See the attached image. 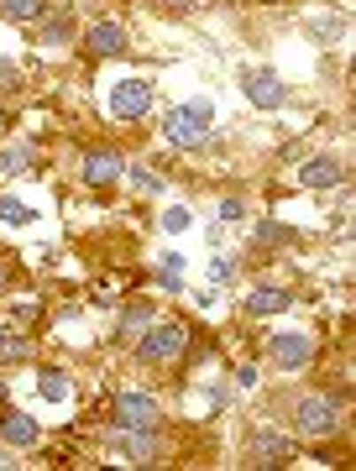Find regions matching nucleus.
Wrapping results in <instances>:
<instances>
[{
	"mask_svg": "<svg viewBox=\"0 0 356 471\" xmlns=\"http://www.w3.org/2000/svg\"><path fill=\"white\" fill-rule=\"evenodd\" d=\"M120 174H126V163H120L116 152H89V158H84V183H95V189L116 183Z\"/></svg>",
	"mask_w": 356,
	"mask_h": 471,
	"instance_id": "nucleus-13",
	"label": "nucleus"
},
{
	"mask_svg": "<svg viewBox=\"0 0 356 471\" xmlns=\"http://www.w3.org/2000/svg\"><path fill=\"white\" fill-rule=\"evenodd\" d=\"M246 456H252V467H289V461H294V445L278 440V435H257Z\"/></svg>",
	"mask_w": 356,
	"mask_h": 471,
	"instance_id": "nucleus-10",
	"label": "nucleus"
},
{
	"mask_svg": "<svg viewBox=\"0 0 356 471\" xmlns=\"http://www.w3.org/2000/svg\"><path fill=\"white\" fill-rule=\"evenodd\" d=\"M309 356H314V341H309V336H298V330H278V336H273V361H278L283 372L309 367Z\"/></svg>",
	"mask_w": 356,
	"mask_h": 471,
	"instance_id": "nucleus-7",
	"label": "nucleus"
},
{
	"mask_svg": "<svg viewBox=\"0 0 356 471\" xmlns=\"http://www.w3.org/2000/svg\"><path fill=\"white\" fill-rule=\"evenodd\" d=\"M131 178H136V189H147V194H158V189H163L158 178H152V174H142V168H136V174H131Z\"/></svg>",
	"mask_w": 356,
	"mask_h": 471,
	"instance_id": "nucleus-26",
	"label": "nucleus"
},
{
	"mask_svg": "<svg viewBox=\"0 0 356 471\" xmlns=\"http://www.w3.org/2000/svg\"><path fill=\"white\" fill-rule=\"evenodd\" d=\"M147 325H152V304H126V309H120L116 336H142Z\"/></svg>",
	"mask_w": 356,
	"mask_h": 471,
	"instance_id": "nucleus-15",
	"label": "nucleus"
},
{
	"mask_svg": "<svg viewBox=\"0 0 356 471\" xmlns=\"http://www.w3.org/2000/svg\"><path fill=\"white\" fill-rule=\"evenodd\" d=\"M221 215H226V220H241L246 210H241V199H226V205H221Z\"/></svg>",
	"mask_w": 356,
	"mask_h": 471,
	"instance_id": "nucleus-27",
	"label": "nucleus"
},
{
	"mask_svg": "<svg viewBox=\"0 0 356 471\" xmlns=\"http://www.w3.org/2000/svg\"><path fill=\"white\" fill-rule=\"evenodd\" d=\"M0 220H5V226H27V220H37V210L21 205L16 194H0Z\"/></svg>",
	"mask_w": 356,
	"mask_h": 471,
	"instance_id": "nucleus-17",
	"label": "nucleus"
},
{
	"mask_svg": "<svg viewBox=\"0 0 356 471\" xmlns=\"http://www.w3.org/2000/svg\"><path fill=\"white\" fill-rule=\"evenodd\" d=\"M37 388H43V398H48V404H63V398H68L63 372H43V382H37Z\"/></svg>",
	"mask_w": 356,
	"mask_h": 471,
	"instance_id": "nucleus-21",
	"label": "nucleus"
},
{
	"mask_svg": "<svg viewBox=\"0 0 356 471\" xmlns=\"http://www.w3.org/2000/svg\"><path fill=\"white\" fill-rule=\"evenodd\" d=\"M27 356H32L27 336H0V361H27Z\"/></svg>",
	"mask_w": 356,
	"mask_h": 471,
	"instance_id": "nucleus-19",
	"label": "nucleus"
},
{
	"mask_svg": "<svg viewBox=\"0 0 356 471\" xmlns=\"http://www.w3.org/2000/svg\"><path fill=\"white\" fill-rule=\"evenodd\" d=\"M27 168H32V152H21V147H5V152H0V174H27Z\"/></svg>",
	"mask_w": 356,
	"mask_h": 471,
	"instance_id": "nucleus-20",
	"label": "nucleus"
},
{
	"mask_svg": "<svg viewBox=\"0 0 356 471\" xmlns=\"http://www.w3.org/2000/svg\"><path fill=\"white\" fill-rule=\"evenodd\" d=\"M289 304H294L289 289H257V294H246V314L252 320H267V314H283Z\"/></svg>",
	"mask_w": 356,
	"mask_h": 471,
	"instance_id": "nucleus-14",
	"label": "nucleus"
},
{
	"mask_svg": "<svg viewBox=\"0 0 356 471\" xmlns=\"http://www.w3.org/2000/svg\"><path fill=\"white\" fill-rule=\"evenodd\" d=\"M341 178H346V168H341L336 158H309V163L298 168V183H304V189H336Z\"/></svg>",
	"mask_w": 356,
	"mask_h": 471,
	"instance_id": "nucleus-12",
	"label": "nucleus"
},
{
	"mask_svg": "<svg viewBox=\"0 0 356 471\" xmlns=\"http://www.w3.org/2000/svg\"><path fill=\"white\" fill-rule=\"evenodd\" d=\"M0 435H5L11 445H37V440H43V424H37V419H27L21 409H5V413H0Z\"/></svg>",
	"mask_w": 356,
	"mask_h": 471,
	"instance_id": "nucleus-11",
	"label": "nucleus"
},
{
	"mask_svg": "<svg viewBox=\"0 0 356 471\" xmlns=\"http://www.w3.org/2000/svg\"><path fill=\"white\" fill-rule=\"evenodd\" d=\"M183 341H189V330H183L178 320H163V325H147V330H142L136 356L152 361V367H163V361H174V356L183 351Z\"/></svg>",
	"mask_w": 356,
	"mask_h": 471,
	"instance_id": "nucleus-3",
	"label": "nucleus"
},
{
	"mask_svg": "<svg viewBox=\"0 0 356 471\" xmlns=\"http://www.w3.org/2000/svg\"><path fill=\"white\" fill-rule=\"evenodd\" d=\"M241 89H246V100H252L257 111H278V105L289 100V84H283L273 68H246V73H241Z\"/></svg>",
	"mask_w": 356,
	"mask_h": 471,
	"instance_id": "nucleus-4",
	"label": "nucleus"
},
{
	"mask_svg": "<svg viewBox=\"0 0 356 471\" xmlns=\"http://www.w3.org/2000/svg\"><path fill=\"white\" fill-rule=\"evenodd\" d=\"M116 456L131 467H158V445H152V429H120L116 435Z\"/></svg>",
	"mask_w": 356,
	"mask_h": 471,
	"instance_id": "nucleus-8",
	"label": "nucleus"
},
{
	"mask_svg": "<svg viewBox=\"0 0 356 471\" xmlns=\"http://www.w3.org/2000/svg\"><path fill=\"white\" fill-rule=\"evenodd\" d=\"M163 409L147 398V393H120L116 398V424L120 429H158Z\"/></svg>",
	"mask_w": 356,
	"mask_h": 471,
	"instance_id": "nucleus-6",
	"label": "nucleus"
},
{
	"mask_svg": "<svg viewBox=\"0 0 356 471\" xmlns=\"http://www.w3.org/2000/svg\"><path fill=\"white\" fill-rule=\"evenodd\" d=\"M84 48H89L95 58H116V53H126V48H131V32H126L120 21H95Z\"/></svg>",
	"mask_w": 356,
	"mask_h": 471,
	"instance_id": "nucleus-9",
	"label": "nucleus"
},
{
	"mask_svg": "<svg viewBox=\"0 0 356 471\" xmlns=\"http://www.w3.org/2000/svg\"><path fill=\"white\" fill-rule=\"evenodd\" d=\"M11 467H16V461H11V456H5V451H0V471H11Z\"/></svg>",
	"mask_w": 356,
	"mask_h": 471,
	"instance_id": "nucleus-30",
	"label": "nucleus"
},
{
	"mask_svg": "<svg viewBox=\"0 0 356 471\" xmlns=\"http://www.w3.org/2000/svg\"><path fill=\"white\" fill-rule=\"evenodd\" d=\"M5 21H43L48 16V0H0Z\"/></svg>",
	"mask_w": 356,
	"mask_h": 471,
	"instance_id": "nucleus-16",
	"label": "nucleus"
},
{
	"mask_svg": "<svg viewBox=\"0 0 356 471\" xmlns=\"http://www.w3.org/2000/svg\"><path fill=\"white\" fill-rule=\"evenodd\" d=\"M163 131H168L174 147H205V136H210V105L205 100H189V105L168 111L163 116Z\"/></svg>",
	"mask_w": 356,
	"mask_h": 471,
	"instance_id": "nucleus-1",
	"label": "nucleus"
},
{
	"mask_svg": "<svg viewBox=\"0 0 356 471\" xmlns=\"http://www.w3.org/2000/svg\"><path fill=\"white\" fill-rule=\"evenodd\" d=\"M68 32H74V21H68V16H53V21H43V42H68Z\"/></svg>",
	"mask_w": 356,
	"mask_h": 471,
	"instance_id": "nucleus-22",
	"label": "nucleus"
},
{
	"mask_svg": "<svg viewBox=\"0 0 356 471\" xmlns=\"http://www.w3.org/2000/svg\"><path fill=\"white\" fill-rule=\"evenodd\" d=\"M11 84H16V68H11V63H0V89H11Z\"/></svg>",
	"mask_w": 356,
	"mask_h": 471,
	"instance_id": "nucleus-28",
	"label": "nucleus"
},
{
	"mask_svg": "<svg viewBox=\"0 0 356 471\" xmlns=\"http://www.w3.org/2000/svg\"><path fill=\"white\" fill-rule=\"evenodd\" d=\"M163 289H168V294H183V257H178V251L163 257Z\"/></svg>",
	"mask_w": 356,
	"mask_h": 471,
	"instance_id": "nucleus-18",
	"label": "nucleus"
},
{
	"mask_svg": "<svg viewBox=\"0 0 356 471\" xmlns=\"http://www.w3.org/2000/svg\"><path fill=\"white\" fill-rule=\"evenodd\" d=\"M152 111V84L147 79H120L111 89V116L116 120H142Z\"/></svg>",
	"mask_w": 356,
	"mask_h": 471,
	"instance_id": "nucleus-5",
	"label": "nucleus"
},
{
	"mask_svg": "<svg viewBox=\"0 0 356 471\" xmlns=\"http://www.w3.org/2000/svg\"><path fill=\"white\" fill-rule=\"evenodd\" d=\"M257 241L273 246V241H289V231H283V226H257Z\"/></svg>",
	"mask_w": 356,
	"mask_h": 471,
	"instance_id": "nucleus-25",
	"label": "nucleus"
},
{
	"mask_svg": "<svg viewBox=\"0 0 356 471\" xmlns=\"http://www.w3.org/2000/svg\"><path fill=\"white\" fill-rule=\"evenodd\" d=\"M158 5H163V11H189L194 0H158Z\"/></svg>",
	"mask_w": 356,
	"mask_h": 471,
	"instance_id": "nucleus-29",
	"label": "nucleus"
},
{
	"mask_svg": "<svg viewBox=\"0 0 356 471\" xmlns=\"http://www.w3.org/2000/svg\"><path fill=\"white\" fill-rule=\"evenodd\" d=\"M294 424L298 435H336V424H341V404L330 398V393H309V398H298L294 404Z\"/></svg>",
	"mask_w": 356,
	"mask_h": 471,
	"instance_id": "nucleus-2",
	"label": "nucleus"
},
{
	"mask_svg": "<svg viewBox=\"0 0 356 471\" xmlns=\"http://www.w3.org/2000/svg\"><path fill=\"white\" fill-rule=\"evenodd\" d=\"M163 231H189V210H168V215H163Z\"/></svg>",
	"mask_w": 356,
	"mask_h": 471,
	"instance_id": "nucleus-23",
	"label": "nucleus"
},
{
	"mask_svg": "<svg viewBox=\"0 0 356 471\" xmlns=\"http://www.w3.org/2000/svg\"><path fill=\"white\" fill-rule=\"evenodd\" d=\"M215 278H221V283L236 278V257H215Z\"/></svg>",
	"mask_w": 356,
	"mask_h": 471,
	"instance_id": "nucleus-24",
	"label": "nucleus"
}]
</instances>
